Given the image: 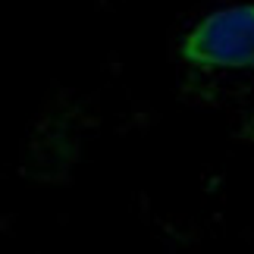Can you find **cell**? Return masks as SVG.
Masks as SVG:
<instances>
[{
	"mask_svg": "<svg viewBox=\"0 0 254 254\" xmlns=\"http://www.w3.org/2000/svg\"><path fill=\"white\" fill-rule=\"evenodd\" d=\"M179 54L198 69H254V3L204 16L182 38Z\"/></svg>",
	"mask_w": 254,
	"mask_h": 254,
	"instance_id": "1",
	"label": "cell"
}]
</instances>
